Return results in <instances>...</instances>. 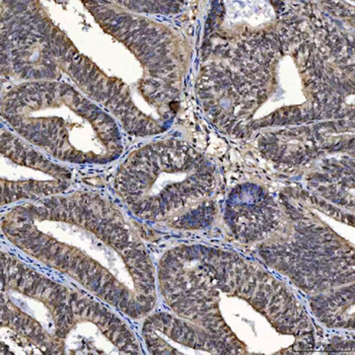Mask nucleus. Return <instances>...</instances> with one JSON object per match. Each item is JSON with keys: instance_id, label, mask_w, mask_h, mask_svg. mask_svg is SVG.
<instances>
[{"instance_id": "1", "label": "nucleus", "mask_w": 355, "mask_h": 355, "mask_svg": "<svg viewBox=\"0 0 355 355\" xmlns=\"http://www.w3.org/2000/svg\"><path fill=\"white\" fill-rule=\"evenodd\" d=\"M15 253L69 278L128 319L157 306L155 265L121 210L102 193L78 190L21 203L2 214Z\"/></svg>"}, {"instance_id": "2", "label": "nucleus", "mask_w": 355, "mask_h": 355, "mask_svg": "<svg viewBox=\"0 0 355 355\" xmlns=\"http://www.w3.org/2000/svg\"><path fill=\"white\" fill-rule=\"evenodd\" d=\"M1 116L15 135L59 163L107 164L123 153L115 118L69 83H15L2 94Z\"/></svg>"}, {"instance_id": "3", "label": "nucleus", "mask_w": 355, "mask_h": 355, "mask_svg": "<svg viewBox=\"0 0 355 355\" xmlns=\"http://www.w3.org/2000/svg\"><path fill=\"white\" fill-rule=\"evenodd\" d=\"M78 287L34 263L1 252V352L64 355ZM0 352V354H1Z\"/></svg>"}, {"instance_id": "4", "label": "nucleus", "mask_w": 355, "mask_h": 355, "mask_svg": "<svg viewBox=\"0 0 355 355\" xmlns=\"http://www.w3.org/2000/svg\"><path fill=\"white\" fill-rule=\"evenodd\" d=\"M114 187L137 218L175 220L212 196L216 170L186 142L161 140L132 151L120 164Z\"/></svg>"}, {"instance_id": "5", "label": "nucleus", "mask_w": 355, "mask_h": 355, "mask_svg": "<svg viewBox=\"0 0 355 355\" xmlns=\"http://www.w3.org/2000/svg\"><path fill=\"white\" fill-rule=\"evenodd\" d=\"M100 27L123 43L144 67L139 92L166 125L175 113L185 69V52L176 35L144 17L124 12L114 1L83 2Z\"/></svg>"}, {"instance_id": "6", "label": "nucleus", "mask_w": 355, "mask_h": 355, "mask_svg": "<svg viewBox=\"0 0 355 355\" xmlns=\"http://www.w3.org/2000/svg\"><path fill=\"white\" fill-rule=\"evenodd\" d=\"M2 80L17 83L53 82L59 28L40 1H1Z\"/></svg>"}, {"instance_id": "7", "label": "nucleus", "mask_w": 355, "mask_h": 355, "mask_svg": "<svg viewBox=\"0 0 355 355\" xmlns=\"http://www.w3.org/2000/svg\"><path fill=\"white\" fill-rule=\"evenodd\" d=\"M1 206L41 200L69 191L72 173L43 151L1 127Z\"/></svg>"}, {"instance_id": "8", "label": "nucleus", "mask_w": 355, "mask_h": 355, "mask_svg": "<svg viewBox=\"0 0 355 355\" xmlns=\"http://www.w3.org/2000/svg\"><path fill=\"white\" fill-rule=\"evenodd\" d=\"M57 62L78 89L106 110L127 132L150 137L166 130L163 125L137 106L130 89L122 80L112 78L80 53L67 35L59 28L57 34Z\"/></svg>"}, {"instance_id": "9", "label": "nucleus", "mask_w": 355, "mask_h": 355, "mask_svg": "<svg viewBox=\"0 0 355 355\" xmlns=\"http://www.w3.org/2000/svg\"><path fill=\"white\" fill-rule=\"evenodd\" d=\"M141 335L153 354H232L203 329L168 313H151L144 318Z\"/></svg>"}]
</instances>
